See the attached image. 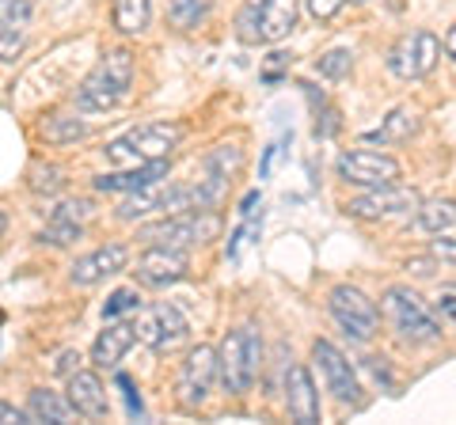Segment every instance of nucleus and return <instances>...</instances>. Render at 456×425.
<instances>
[{"mask_svg":"<svg viewBox=\"0 0 456 425\" xmlns=\"http://www.w3.org/2000/svg\"><path fill=\"white\" fill-rule=\"evenodd\" d=\"M130 84H134V53L107 50L92 73L77 84V92H73L77 115H103V110H114L126 99V92H130Z\"/></svg>","mask_w":456,"mask_h":425,"instance_id":"nucleus-1","label":"nucleus"},{"mask_svg":"<svg viewBox=\"0 0 456 425\" xmlns=\"http://www.w3.org/2000/svg\"><path fill=\"white\" fill-rule=\"evenodd\" d=\"M380 316L395 331L399 342H407V346H434L441 338L437 311L426 308L422 296L407 285H392L380 296Z\"/></svg>","mask_w":456,"mask_h":425,"instance_id":"nucleus-2","label":"nucleus"},{"mask_svg":"<svg viewBox=\"0 0 456 425\" xmlns=\"http://www.w3.org/2000/svg\"><path fill=\"white\" fill-rule=\"evenodd\" d=\"M263 368V338L255 327H236L217 346V380L228 395H248Z\"/></svg>","mask_w":456,"mask_h":425,"instance_id":"nucleus-3","label":"nucleus"},{"mask_svg":"<svg viewBox=\"0 0 456 425\" xmlns=\"http://www.w3.org/2000/svg\"><path fill=\"white\" fill-rule=\"evenodd\" d=\"M183 140V125L179 122H145L134 125L130 133L114 137L103 148L107 164L114 167H137V164H152V160H167Z\"/></svg>","mask_w":456,"mask_h":425,"instance_id":"nucleus-4","label":"nucleus"},{"mask_svg":"<svg viewBox=\"0 0 456 425\" xmlns=\"http://www.w3.org/2000/svg\"><path fill=\"white\" fill-rule=\"evenodd\" d=\"M221 236V212L217 209H187V212H167V217L141 224L137 239L141 244H164V247H202Z\"/></svg>","mask_w":456,"mask_h":425,"instance_id":"nucleus-5","label":"nucleus"},{"mask_svg":"<svg viewBox=\"0 0 456 425\" xmlns=\"http://www.w3.org/2000/svg\"><path fill=\"white\" fill-rule=\"evenodd\" d=\"M301 16V0H244L236 12V38L244 46H266L281 42L297 27Z\"/></svg>","mask_w":456,"mask_h":425,"instance_id":"nucleus-6","label":"nucleus"},{"mask_svg":"<svg viewBox=\"0 0 456 425\" xmlns=\"http://www.w3.org/2000/svg\"><path fill=\"white\" fill-rule=\"evenodd\" d=\"M327 311L342 327V334H350L354 342H369L380 331V308L354 285H335L327 293Z\"/></svg>","mask_w":456,"mask_h":425,"instance_id":"nucleus-7","label":"nucleus"},{"mask_svg":"<svg viewBox=\"0 0 456 425\" xmlns=\"http://www.w3.org/2000/svg\"><path fill=\"white\" fill-rule=\"evenodd\" d=\"M335 172L342 182H350V187H392V182L403 179V167H399L395 156L388 152H373V148H350L342 152L335 160Z\"/></svg>","mask_w":456,"mask_h":425,"instance_id":"nucleus-8","label":"nucleus"},{"mask_svg":"<svg viewBox=\"0 0 456 425\" xmlns=\"http://www.w3.org/2000/svg\"><path fill=\"white\" fill-rule=\"evenodd\" d=\"M134 327H137V342H145L156 353H171V349H179L191 338L187 316H183L175 304H167V301L141 308V316H137Z\"/></svg>","mask_w":456,"mask_h":425,"instance_id":"nucleus-9","label":"nucleus"},{"mask_svg":"<svg viewBox=\"0 0 456 425\" xmlns=\"http://www.w3.org/2000/svg\"><path fill=\"white\" fill-rule=\"evenodd\" d=\"M213 384H217V349L213 346H194L179 365L175 376V399L183 410H198L206 399Z\"/></svg>","mask_w":456,"mask_h":425,"instance_id":"nucleus-10","label":"nucleus"},{"mask_svg":"<svg viewBox=\"0 0 456 425\" xmlns=\"http://www.w3.org/2000/svg\"><path fill=\"white\" fill-rule=\"evenodd\" d=\"M441 61V38L434 31H411L388 50V68L399 80H422L430 76Z\"/></svg>","mask_w":456,"mask_h":425,"instance_id":"nucleus-11","label":"nucleus"},{"mask_svg":"<svg viewBox=\"0 0 456 425\" xmlns=\"http://www.w3.org/2000/svg\"><path fill=\"white\" fill-rule=\"evenodd\" d=\"M312 361H316L320 380H323V388L331 391V399H338L342 406L362 403V380L354 373V365L346 361V353H342L335 342L316 338V342H312Z\"/></svg>","mask_w":456,"mask_h":425,"instance_id":"nucleus-12","label":"nucleus"},{"mask_svg":"<svg viewBox=\"0 0 456 425\" xmlns=\"http://www.w3.org/2000/svg\"><path fill=\"white\" fill-rule=\"evenodd\" d=\"M419 202L422 197L415 187H399V182H392V187H373L358 197H350L346 212L358 221H392V217H407L411 209H419Z\"/></svg>","mask_w":456,"mask_h":425,"instance_id":"nucleus-13","label":"nucleus"},{"mask_svg":"<svg viewBox=\"0 0 456 425\" xmlns=\"http://www.w3.org/2000/svg\"><path fill=\"white\" fill-rule=\"evenodd\" d=\"M134 274H137L141 285H149V289H167V285H175V281H183V277L191 274V259H187V251H179V247L149 244L145 251L137 254Z\"/></svg>","mask_w":456,"mask_h":425,"instance_id":"nucleus-14","label":"nucleus"},{"mask_svg":"<svg viewBox=\"0 0 456 425\" xmlns=\"http://www.w3.org/2000/svg\"><path fill=\"white\" fill-rule=\"evenodd\" d=\"M126 266H130V247L126 244H103L88 254H80V259L69 266V281H73L77 289H92L99 281H107L114 274H122Z\"/></svg>","mask_w":456,"mask_h":425,"instance_id":"nucleus-15","label":"nucleus"},{"mask_svg":"<svg viewBox=\"0 0 456 425\" xmlns=\"http://www.w3.org/2000/svg\"><path fill=\"white\" fill-rule=\"evenodd\" d=\"M31 35V0H0V61H16Z\"/></svg>","mask_w":456,"mask_h":425,"instance_id":"nucleus-16","label":"nucleus"},{"mask_svg":"<svg viewBox=\"0 0 456 425\" xmlns=\"http://www.w3.org/2000/svg\"><path fill=\"white\" fill-rule=\"evenodd\" d=\"M69 403H73V410L80 418H92V421L110 414L107 388H103V380H99V373H92V368H77V373L69 376Z\"/></svg>","mask_w":456,"mask_h":425,"instance_id":"nucleus-17","label":"nucleus"},{"mask_svg":"<svg viewBox=\"0 0 456 425\" xmlns=\"http://www.w3.org/2000/svg\"><path fill=\"white\" fill-rule=\"evenodd\" d=\"M285 403L301 425L320 421V391L305 365H289V373H285Z\"/></svg>","mask_w":456,"mask_h":425,"instance_id":"nucleus-18","label":"nucleus"},{"mask_svg":"<svg viewBox=\"0 0 456 425\" xmlns=\"http://www.w3.org/2000/svg\"><path fill=\"white\" fill-rule=\"evenodd\" d=\"M137 342V327L126 319H107V327L95 334L92 342V365L95 368H114Z\"/></svg>","mask_w":456,"mask_h":425,"instance_id":"nucleus-19","label":"nucleus"},{"mask_svg":"<svg viewBox=\"0 0 456 425\" xmlns=\"http://www.w3.org/2000/svg\"><path fill=\"white\" fill-rule=\"evenodd\" d=\"M171 175V164L167 160H152V164H137V167H126V172H110V175H99L95 179V190L99 194H134L141 187H152Z\"/></svg>","mask_w":456,"mask_h":425,"instance_id":"nucleus-20","label":"nucleus"},{"mask_svg":"<svg viewBox=\"0 0 456 425\" xmlns=\"http://www.w3.org/2000/svg\"><path fill=\"white\" fill-rule=\"evenodd\" d=\"M27 414H31V421H57V425L80 418L73 403H69V395H57L50 388H35L27 395Z\"/></svg>","mask_w":456,"mask_h":425,"instance_id":"nucleus-21","label":"nucleus"},{"mask_svg":"<svg viewBox=\"0 0 456 425\" xmlns=\"http://www.w3.org/2000/svg\"><path fill=\"white\" fill-rule=\"evenodd\" d=\"M149 20H152V0H114V27L126 38L145 35Z\"/></svg>","mask_w":456,"mask_h":425,"instance_id":"nucleus-22","label":"nucleus"},{"mask_svg":"<svg viewBox=\"0 0 456 425\" xmlns=\"http://www.w3.org/2000/svg\"><path fill=\"white\" fill-rule=\"evenodd\" d=\"M419 224L434 236H445L456 229V197H430V202H419Z\"/></svg>","mask_w":456,"mask_h":425,"instance_id":"nucleus-23","label":"nucleus"},{"mask_svg":"<svg viewBox=\"0 0 456 425\" xmlns=\"http://www.w3.org/2000/svg\"><path fill=\"white\" fill-rule=\"evenodd\" d=\"M42 137H46L50 145H77V140L92 137V125L77 115H50L42 122Z\"/></svg>","mask_w":456,"mask_h":425,"instance_id":"nucleus-24","label":"nucleus"},{"mask_svg":"<svg viewBox=\"0 0 456 425\" xmlns=\"http://www.w3.org/2000/svg\"><path fill=\"white\" fill-rule=\"evenodd\" d=\"M69 187V175L61 164H50V160H38L31 164V172H27V190L38 194V197H57Z\"/></svg>","mask_w":456,"mask_h":425,"instance_id":"nucleus-25","label":"nucleus"},{"mask_svg":"<svg viewBox=\"0 0 456 425\" xmlns=\"http://www.w3.org/2000/svg\"><path fill=\"white\" fill-rule=\"evenodd\" d=\"M415 130H419V115L411 107H399V110H392V115L384 118L380 130L369 133V140H377V145H395V140H407Z\"/></svg>","mask_w":456,"mask_h":425,"instance_id":"nucleus-26","label":"nucleus"},{"mask_svg":"<svg viewBox=\"0 0 456 425\" xmlns=\"http://www.w3.org/2000/svg\"><path fill=\"white\" fill-rule=\"evenodd\" d=\"M202 167H209L213 175H224V179H232L240 167H244V152H240L236 145H217V148H209V156L202 160Z\"/></svg>","mask_w":456,"mask_h":425,"instance_id":"nucleus-27","label":"nucleus"},{"mask_svg":"<svg viewBox=\"0 0 456 425\" xmlns=\"http://www.w3.org/2000/svg\"><path fill=\"white\" fill-rule=\"evenodd\" d=\"M206 12H209V0H171L167 20L175 27H183V31H191V27H198L206 20Z\"/></svg>","mask_w":456,"mask_h":425,"instance_id":"nucleus-28","label":"nucleus"},{"mask_svg":"<svg viewBox=\"0 0 456 425\" xmlns=\"http://www.w3.org/2000/svg\"><path fill=\"white\" fill-rule=\"evenodd\" d=\"M84 236V224H73V221H61V217H50L46 229L38 232V244H50V247H69L77 244Z\"/></svg>","mask_w":456,"mask_h":425,"instance_id":"nucleus-29","label":"nucleus"},{"mask_svg":"<svg viewBox=\"0 0 456 425\" xmlns=\"http://www.w3.org/2000/svg\"><path fill=\"white\" fill-rule=\"evenodd\" d=\"M130 311H141V293H137V285L114 289L107 301H103V319H122V316H130Z\"/></svg>","mask_w":456,"mask_h":425,"instance_id":"nucleus-30","label":"nucleus"},{"mask_svg":"<svg viewBox=\"0 0 456 425\" xmlns=\"http://www.w3.org/2000/svg\"><path fill=\"white\" fill-rule=\"evenodd\" d=\"M350 65H354V53L350 50H331V53H323L320 58V73L327 80H342L350 73Z\"/></svg>","mask_w":456,"mask_h":425,"instance_id":"nucleus-31","label":"nucleus"},{"mask_svg":"<svg viewBox=\"0 0 456 425\" xmlns=\"http://www.w3.org/2000/svg\"><path fill=\"white\" fill-rule=\"evenodd\" d=\"M50 217H61V221H73V224H84L92 217V202H84V197H77V202H61Z\"/></svg>","mask_w":456,"mask_h":425,"instance_id":"nucleus-32","label":"nucleus"},{"mask_svg":"<svg viewBox=\"0 0 456 425\" xmlns=\"http://www.w3.org/2000/svg\"><path fill=\"white\" fill-rule=\"evenodd\" d=\"M118 388H122V395H126V410H130V418H145V406H141V395H137V388H134V380L130 376H118Z\"/></svg>","mask_w":456,"mask_h":425,"instance_id":"nucleus-33","label":"nucleus"},{"mask_svg":"<svg viewBox=\"0 0 456 425\" xmlns=\"http://www.w3.org/2000/svg\"><path fill=\"white\" fill-rule=\"evenodd\" d=\"M342 4H346V0H305L308 16H312V20H320V23H323V20H331Z\"/></svg>","mask_w":456,"mask_h":425,"instance_id":"nucleus-34","label":"nucleus"},{"mask_svg":"<svg viewBox=\"0 0 456 425\" xmlns=\"http://www.w3.org/2000/svg\"><path fill=\"white\" fill-rule=\"evenodd\" d=\"M80 361H84L80 349H61V353H57V361H53V373L69 380V376H73L77 368H80Z\"/></svg>","mask_w":456,"mask_h":425,"instance_id":"nucleus-35","label":"nucleus"},{"mask_svg":"<svg viewBox=\"0 0 456 425\" xmlns=\"http://www.w3.org/2000/svg\"><path fill=\"white\" fill-rule=\"evenodd\" d=\"M0 425H31V414H27V406L0 403Z\"/></svg>","mask_w":456,"mask_h":425,"instance_id":"nucleus-36","label":"nucleus"},{"mask_svg":"<svg viewBox=\"0 0 456 425\" xmlns=\"http://www.w3.org/2000/svg\"><path fill=\"white\" fill-rule=\"evenodd\" d=\"M434 311H437V319H445L456 327V293H441L434 301Z\"/></svg>","mask_w":456,"mask_h":425,"instance_id":"nucleus-37","label":"nucleus"},{"mask_svg":"<svg viewBox=\"0 0 456 425\" xmlns=\"http://www.w3.org/2000/svg\"><path fill=\"white\" fill-rule=\"evenodd\" d=\"M430 254H434V259H441V262H452V266H456V239H445V236L434 239Z\"/></svg>","mask_w":456,"mask_h":425,"instance_id":"nucleus-38","label":"nucleus"},{"mask_svg":"<svg viewBox=\"0 0 456 425\" xmlns=\"http://www.w3.org/2000/svg\"><path fill=\"white\" fill-rule=\"evenodd\" d=\"M407 270H411V274H419V277H430V274L437 270V259H434V254H430V259H411V262H407Z\"/></svg>","mask_w":456,"mask_h":425,"instance_id":"nucleus-39","label":"nucleus"},{"mask_svg":"<svg viewBox=\"0 0 456 425\" xmlns=\"http://www.w3.org/2000/svg\"><path fill=\"white\" fill-rule=\"evenodd\" d=\"M445 53L452 58V65H456V23L449 27V35H445Z\"/></svg>","mask_w":456,"mask_h":425,"instance_id":"nucleus-40","label":"nucleus"},{"mask_svg":"<svg viewBox=\"0 0 456 425\" xmlns=\"http://www.w3.org/2000/svg\"><path fill=\"white\" fill-rule=\"evenodd\" d=\"M274 152H278V148H266V156H263V179H266V172H270V160H274Z\"/></svg>","mask_w":456,"mask_h":425,"instance_id":"nucleus-41","label":"nucleus"},{"mask_svg":"<svg viewBox=\"0 0 456 425\" xmlns=\"http://www.w3.org/2000/svg\"><path fill=\"white\" fill-rule=\"evenodd\" d=\"M4 232H8V212L0 209V236H4Z\"/></svg>","mask_w":456,"mask_h":425,"instance_id":"nucleus-42","label":"nucleus"},{"mask_svg":"<svg viewBox=\"0 0 456 425\" xmlns=\"http://www.w3.org/2000/svg\"><path fill=\"white\" fill-rule=\"evenodd\" d=\"M350 4H365V0H350Z\"/></svg>","mask_w":456,"mask_h":425,"instance_id":"nucleus-43","label":"nucleus"}]
</instances>
